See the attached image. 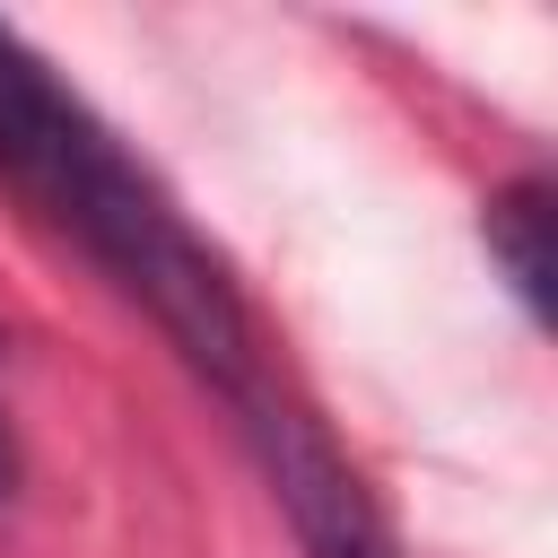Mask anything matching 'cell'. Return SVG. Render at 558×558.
Returning <instances> with one entry per match:
<instances>
[{
    "mask_svg": "<svg viewBox=\"0 0 558 558\" xmlns=\"http://www.w3.org/2000/svg\"><path fill=\"white\" fill-rule=\"evenodd\" d=\"M0 183L183 349V366L235 410V427L279 401L227 262L183 227L166 183L87 113V96L61 87L52 61L9 26H0Z\"/></svg>",
    "mask_w": 558,
    "mask_h": 558,
    "instance_id": "obj_1",
    "label": "cell"
},
{
    "mask_svg": "<svg viewBox=\"0 0 558 558\" xmlns=\"http://www.w3.org/2000/svg\"><path fill=\"white\" fill-rule=\"evenodd\" d=\"M480 235H488V253H497L506 288L523 296V314H549V183H541V174H523V183L488 192Z\"/></svg>",
    "mask_w": 558,
    "mask_h": 558,
    "instance_id": "obj_3",
    "label": "cell"
},
{
    "mask_svg": "<svg viewBox=\"0 0 558 558\" xmlns=\"http://www.w3.org/2000/svg\"><path fill=\"white\" fill-rule=\"evenodd\" d=\"M244 445H253V462H262L270 497L288 506V523H296V549H305V558H392V541H384V523H375V506H366L357 471L331 453V436H323L288 392H279L270 410H253V418H244Z\"/></svg>",
    "mask_w": 558,
    "mask_h": 558,
    "instance_id": "obj_2",
    "label": "cell"
},
{
    "mask_svg": "<svg viewBox=\"0 0 558 558\" xmlns=\"http://www.w3.org/2000/svg\"><path fill=\"white\" fill-rule=\"evenodd\" d=\"M17 497V445H9V410H0V506Z\"/></svg>",
    "mask_w": 558,
    "mask_h": 558,
    "instance_id": "obj_4",
    "label": "cell"
}]
</instances>
